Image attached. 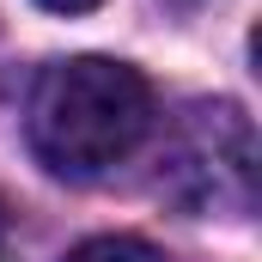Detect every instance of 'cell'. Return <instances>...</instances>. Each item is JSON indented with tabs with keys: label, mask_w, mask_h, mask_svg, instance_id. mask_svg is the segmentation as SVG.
Here are the masks:
<instances>
[{
	"label": "cell",
	"mask_w": 262,
	"mask_h": 262,
	"mask_svg": "<svg viewBox=\"0 0 262 262\" xmlns=\"http://www.w3.org/2000/svg\"><path fill=\"white\" fill-rule=\"evenodd\" d=\"M37 6H49V12H92V6H104V0H37Z\"/></svg>",
	"instance_id": "3"
},
{
	"label": "cell",
	"mask_w": 262,
	"mask_h": 262,
	"mask_svg": "<svg viewBox=\"0 0 262 262\" xmlns=\"http://www.w3.org/2000/svg\"><path fill=\"white\" fill-rule=\"evenodd\" d=\"M67 262H159L152 244H140V238H92V244H79V250H67Z\"/></svg>",
	"instance_id": "2"
},
{
	"label": "cell",
	"mask_w": 262,
	"mask_h": 262,
	"mask_svg": "<svg viewBox=\"0 0 262 262\" xmlns=\"http://www.w3.org/2000/svg\"><path fill=\"white\" fill-rule=\"evenodd\" d=\"M152 128V85L128 61L73 55L37 79L31 98V146L55 177H104L122 165Z\"/></svg>",
	"instance_id": "1"
}]
</instances>
